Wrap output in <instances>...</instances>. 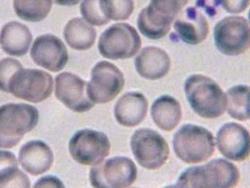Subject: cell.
Listing matches in <instances>:
<instances>
[{"mask_svg": "<svg viewBox=\"0 0 250 188\" xmlns=\"http://www.w3.org/2000/svg\"><path fill=\"white\" fill-rule=\"evenodd\" d=\"M185 92L194 112L200 117L212 119L225 112V94L215 81L206 75H192L188 78Z\"/></svg>", "mask_w": 250, "mask_h": 188, "instance_id": "6da1fadb", "label": "cell"}, {"mask_svg": "<svg viewBox=\"0 0 250 188\" xmlns=\"http://www.w3.org/2000/svg\"><path fill=\"white\" fill-rule=\"evenodd\" d=\"M239 180L238 167L226 160L217 159L205 165L188 168L181 175L175 187L229 188L235 187Z\"/></svg>", "mask_w": 250, "mask_h": 188, "instance_id": "7a4b0ae2", "label": "cell"}, {"mask_svg": "<svg viewBox=\"0 0 250 188\" xmlns=\"http://www.w3.org/2000/svg\"><path fill=\"white\" fill-rule=\"evenodd\" d=\"M39 112L25 103H7L0 107V148H11L38 125Z\"/></svg>", "mask_w": 250, "mask_h": 188, "instance_id": "3957f363", "label": "cell"}, {"mask_svg": "<svg viewBox=\"0 0 250 188\" xmlns=\"http://www.w3.org/2000/svg\"><path fill=\"white\" fill-rule=\"evenodd\" d=\"M176 156L186 164H199L208 160L215 153V138L206 128L187 124L173 137Z\"/></svg>", "mask_w": 250, "mask_h": 188, "instance_id": "277c9868", "label": "cell"}, {"mask_svg": "<svg viewBox=\"0 0 250 188\" xmlns=\"http://www.w3.org/2000/svg\"><path fill=\"white\" fill-rule=\"evenodd\" d=\"M188 0H151L138 19V28L143 35L159 40L169 32L171 24Z\"/></svg>", "mask_w": 250, "mask_h": 188, "instance_id": "5b68a950", "label": "cell"}, {"mask_svg": "<svg viewBox=\"0 0 250 188\" xmlns=\"http://www.w3.org/2000/svg\"><path fill=\"white\" fill-rule=\"evenodd\" d=\"M142 46L136 29L127 23H117L105 29L98 42V50L104 58L117 61L133 57Z\"/></svg>", "mask_w": 250, "mask_h": 188, "instance_id": "8992f818", "label": "cell"}, {"mask_svg": "<svg viewBox=\"0 0 250 188\" xmlns=\"http://www.w3.org/2000/svg\"><path fill=\"white\" fill-rule=\"evenodd\" d=\"M52 90V75L38 69H19L9 82L8 93L30 103L46 100L51 96Z\"/></svg>", "mask_w": 250, "mask_h": 188, "instance_id": "52a82bcc", "label": "cell"}, {"mask_svg": "<svg viewBox=\"0 0 250 188\" xmlns=\"http://www.w3.org/2000/svg\"><path fill=\"white\" fill-rule=\"evenodd\" d=\"M131 148L138 164L146 169H159L169 159V145L151 129L136 130L131 137Z\"/></svg>", "mask_w": 250, "mask_h": 188, "instance_id": "ba28073f", "label": "cell"}, {"mask_svg": "<svg viewBox=\"0 0 250 188\" xmlns=\"http://www.w3.org/2000/svg\"><path fill=\"white\" fill-rule=\"evenodd\" d=\"M136 179L137 167L127 157H113L90 169V180L94 188H129Z\"/></svg>", "mask_w": 250, "mask_h": 188, "instance_id": "9c48e42d", "label": "cell"}, {"mask_svg": "<svg viewBox=\"0 0 250 188\" xmlns=\"http://www.w3.org/2000/svg\"><path fill=\"white\" fill-rule=\"evenodd\" d=\"M68 148L70 154L77 163L94 166L108 157L111 144L104 133L85 129L74 134L69 141Z\"/></svg>", "mask_w": 250, "mask_h": 188, "instance_id": "30bf717a", "label": "cell"}, {"mask_svg": "<svg viewBox=\"0 0 250 188\" xmlns=\"http://www.w3.org/2000/svg\"><path fill=\"white\" fill-rule=\"evenodd\" d=\"M125 84L124 74L116 65L108 61H100L92 69L86 94L94 104H104L121 93Z\"/></svg>", "mask_w": 250, "mask_h": 188, "instance_id": "8fae6325", "label": "cell"}, {"mask_svg": "<svg viewBox=\"0 0 250 188\" xmlns=\"http://www.w3.org/2000/svg\"><path fill=\"white\" fill-rule=\"evenodd\" d=\"M217 48L223 54L238 56L250 48V23L242 16H229L222 19L214 29Z\"/></svg>", "mask_w": 250, "mask_h": 188, "instance_id": "7c38bea8", "label": "cell"}, {"mask_svg": "<svg viewBox=\"0 0 250 188\" xmlns=\"http://www.w3.org/2000/svg\"><path fill=\"white\" fill-rule=\"evenodd\" d=\"M55 95L67 108L76 113H84L94 103L86 94V82L71 72L59 74L55 80Z\"/></svg>", "mask_w": 250, "mask_h": 188, "instance_id": "4fadbf2b", "label": "cell"}, {"mask_svg": "<svg viewBox=\"0 0 250 188\" xmlns=\"http://www.w3.org/2000/svg\"><path fill=\"white\" fill-rule=\"evenodd\" d=\"M30 56L36 65L52 72L64 69L69 58L64 43L57 36L50 34L36 38Z\"/></svg>", "mask_w": 250, "mask_h": 188, "instance_id": "5bb4252c", "label": "cell"}, {"mask_svg": "<svg viewBox=\"0 0 250 188\" xmlns=\"http://www.w3.org/2000/svg\"><path fill=\"white\" fill-rule=\"evenodd\" d=\"M216 144L219 152L228 160L246 161L250 156V133L243 125L228 122L219 129Z\"/></svg>", "mask_w": 250, "mask_h": 188, "instance_id": "9a60e30c", "label": "cell"}, {"mask_svg": "<svg viewBox=\"0 0 250 188\" xmlns=\"http://www.w3.org/2000/svg\"><path fill=\"white\" fill-rule=\"evenodd\" d=\"M173 28L182 42L192 46L202 43L209 33L208 22L205 15L193 6L181 11Z\"/></svg>", "mask_w": 250, "mask_h": 188, "instance_id": "2e32d148", "label": "cell"}, {"mask_svg": "<svg viewBox=\"0 0 250 188\" xmlns=\"http://www.w3.org/2000/svg\"><path fill=\"white\" fill-rule=\"evenodd\" d=\"M19 162L23 169L32 176H40L49 171L54 161L52 148L42 141L25 143L19 152Z\"/></svg>", "mask_w": 250, "mask_h": 188, "instance_id": "e0dca14e", "label": "cell"}, {"mask_svg": "<svg viewBox=\"0 0 250 188\" xmlns=\"http://www.w3.org/2000/svg\"><path fill=\"white\" fill-rule=\"evenodd\" d=\"M135 66L141 77L157 80L169 73L171 61L165 50L155 46H148L143 48L136 57Z\"/></svg>", "mask_w": 250, "mask_h": 188, "instance_id": "ac0fdd59", "label": "cell"}, {"mask_svg": "<svg viewBox=\"0 0 250 188\" xmlns=\"http://www.w3.org/2000/svg\"><path fill=\"white\" fill-rule=\"evenodd\" d=\"M148 101L140 92H128L119 98L114 115L118 123L126 127L140 125L147 113Z\"/></svg>", "mask_w": 250, "mask_h": 188, "instance_id": "d6986e66", "label": "cell"}, {"mask_svg": "<svg viewBox=\"0 0 250 188\" xmlns=\"http://www.w3.org/2000/svg\"><path fill=\"white\" fill-rule=\"evenodd\" d=\"M33 41L31 32L19 22H10L0 32V46L6 54L22 57L27 53Z\"/></svg>", "mask_w": 250, "mask_h": 188, "instance_id": "ffe728a7", "label": "cell"}, {"mask_svg": "<svg viewBox=\"0 0 250 188\" xmlns=\"http://www.w3.org/2000/svg\"><path fill=\"white\" fill-rule=\"evenodd\" d=\"M151 118L161 130L172 131L182 120V107L179 102L169 95L157 98L150 110Z\"/></svg>", "mask_w": 250, "mask_h": 188, "instance_id": "44dd1931", "label": "cell"}, {"mask_svg": "<svg viewBox=\"0 0 250 188\" xmlns=\"http://www.w3.org/2000/svg\"><path fill=\"white\" fill-rule=\"evenodd\" d=\"M63 36L71 48L78 51H85L94 46L96 41L97 32L83 19L75 18L65 25Z\"/></svg>", "mask_w": 250, "mask_h": 188, "instance_id": "7402d4cb", "label": "cell"}, {"mask_svg": "<svg viewBox=\"0 0 250 188\" xmlns=\"http://www.w3.org/2000/svg\"><path fill=\"white\" fill-rule=\"evenodd\" d=\"M30 188V181L19 169L15 155L0 150V188Z\"/></svg>", "mask_w": 250, "mask_h": 188, "instance_id": "603a6c76", "label": "cell"}, {"mask_svg": "<svg viewBox=\"0 0 250 188\" xmlns=\"http://www.w3.org/2000/svg\"><path fill=\"white\" fill-rule=\"evenodd\" d=\"M250 87L237 85L229 88L226 93L228 114L239 121L250 119Z\"/></svg>", "mask_w": 250, "mask_h": 188, "instance_id": "cb8c5ba5", "label": "cell"}, {"mask_svg": "<svg viewBox=\"0 0 250 188\" xmlns=\"http://www.w3.org/2000/svg\"><path fill=\"white\" fill-rule=\"evenodd\" d=\"M14 10L18 17L38 23L48 17L52 10V0H14Z\"/></svg>", "mask_w": 250, "mask_h": 188, "instance_id": "d4e9b609", "label": "cell"}, {"mask_svg": "<svg viewBox=\"0 0 250 188\" xmlns=\"http://www.w3.org/2000/svg\"><path fill=\"white\" fill-rule=\"evenodd\" d=\"M104 15L109 20L124 21L129 19L134 11L133 0H100Z\"/></svg>", "mask_w": 250, "mask_h": 188, "instance_id": "484cf974", "label": "cell"}, {"mask_svg": "<svg viewBox=\"0 0 250 188\" xmlns=\"http://www.w3.org/2000/svg\"><path fill=\"white\" fill-rule=\"evenodd\" d=\"M80 12L85 21L92 25L102 26L110 22L103 12L100 0H83Z\"/></svg>", "mask_w": 250, "mask_h": 188, "instance_id": "4316f807", "label": "cell"}, {"mask_svg": "<svg viewBox=\"0 0 250 188\" xmlns=\"http://www.w3.org/2000/svg\"><path fill=\"white\" fill-rule=\"evenodd\" d=\"M20 61L14 58H4L0 61V91L8 93L9 82L13 75L22 69Z\"/></svg>", "mask_w": 250, "mask_h": 188, "instance_id": "83f0119b", "label": "cell"}, {"mask_svg": "<svg viewBox=\"0 0 250 188\" xmlns=\"http://www.w3.org/2000/svg\"><path fill=\"white\" fill-rule=\"evenodd\" d=\"M218 2L228 13L239 14L248 8L250 0H218Z\"/></svg>", "mask_w": 250, "mask_h": 188, "instance_id": "f1b7e54d", "label": "cell"}, {"mask_svg": "<svg viewBox=\"0 0 250 188\" xmlns=\"http://www.w3.org/2000/svg\"><path fill=\"white\" fill-rule=\"evenodd\" d=\"M34 188H64V185L59 178L47 176L38 180Z\"/></svg>", "mask_w": 250, "mask_h": 188, "instance_id": "f546056e", "label": "cell"}, {"mask_svg": "<svg viewBox=\"0 0 250 188\" xmlns=\"http://www.w3.org/2000/svg\"><path fill=\"white\" fill-rule=\"evenodd\" d=\"M56 4L60 6H72L77 5L81 0H52Z\"/></svg>", "mask_w": 250, "mask_h": 188, "instance_id": "4dcf8cb0", "label": "cell"}]
</instances>
